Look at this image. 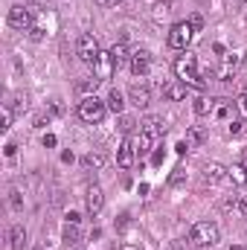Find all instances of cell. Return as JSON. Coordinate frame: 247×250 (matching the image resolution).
Instances as JSON below:
<instances>
[{
  "label": "cell",
  "instance_id": "9",
  "mask_svg": "<svg viewBox=\"0 0 247 250\" xmlns=\"http://www.w3.org/2000/svg\"><path fill=\"white\" fill-rule=\"evenodd\" d=\"M93 70H96L93 76H96L99 82L111 79V76H114V70H117V62H114V56H111V53H102V56H99V62L93 64Z\"/></svg>",
  "mask_w": 247,
  "mask_h": 250
},
{
  "label": "cell",
  "instance_id": "26",
  "mask_svg": "<svg viewBox=\"0 0 247 250\" xmlns=\"http://www.w3.org/2000/svg\"><path fill=\"white\" fill-rule=\"evenodd\" d=\"M236 108H239V114L247 120V93H242V96L236 99Z\"/></svg>",
  "mask_w": 247,
  "mask_h": 250
},
{
  "label": "cell",
  "instance_id": "2",
  "mask_svg": "<svg viewBox=\"0 0 247 250\" xmlns=\"http://www.w3.org/2000/svg\"><path fill=\"white\" fill-rule=\"evenodd\" d=\"M105 111H108V102H102V99H96V96H84L82 102H79V120L84 125H99L105 120Z\"/></svg>",
  "mask_w": 247,
  "mask_h": 250
},
{
  "label": "cell",
  "instance_id": "11",
  "mask_svg": "<svg viewBox=\"0 0 247 250\" xmlns=\"http://www.w3.org/2000/svg\"><path fill=\"white\" fill-rule=\"evenodd\" d=\"M128 96H131V102H134L137 108H148V102H151V90H148L145 84H131Z\"/></svg>",
  "mask_w": 247,
  "mask_h": 250
},
{
  "label": "cell",
  "instance_id": "30",
  "mask_svg": "<svg viewBox=\"0 0 247 250\" xmlns=\"http://www.w3.org/2000/svg\"><path fill=\"white\" fill-rule=\"evenodd\" d=\"M96 3H99V6H108V9H114V6H120L123 0H96Z\"/></svg>",
  "mask_w": 247,
  "mask_h": 250
},
{
  "label": "cell",
  "instance_id": "16",
  "mask_svg": "<svg viewBox=\"0 0 247 250\" xmlns=\"http://www.w3.org/2000/svg\"><path fill=\"white\" fill-rule=\"evenodd\" d=\"M96 87H99V79L96 76H87V79H79L76 82V90L82 96H96Z\"/></svg>",
  "mask_w": 247,
  "mask_h": 250
},
{
  "label": "cell",
  "instance_id": "35",
  "mask_svg": "<svg viewBox=\"0 0 247 250\" xmlns=\"http://www.w3.org/2000/svg\"><path fill=\"white\" fill-rule=\"evenodd\" d=\"M67 221L70 224H79V212H67Z\"/></svg>",
  "mask_w": 247,
  "mask_h": 250
},
{
  "label": "cell",
  "instance_id": "8",
  "mask_svg": "<svg viewBox=\"0 0 247 250\" xmlns=\"http://www.w3.org/2000/svg\"><path fill=\"white\" fill-rule=\"evenodd\" d=\"M148 70H151V53H148V50L131 53V73H134V76H145Z\"/></svg>",
  "mask_w": 247,
  "mask_h": 250
},
{
  "label": "cell",
  "instance_id": "34",
  "mask_svg": "<svg viewBox=\"0 0 247 250\" xmlns=\"http://www.w3.org/2000/svg\"><path fill=\"white\" fill-rule=\"evenodd\" d=\"M15 151H18V146H15V143H9V146H6V157H12Z\"/></svg>",
  "mask_w": 247,
  "mask_h": 250
},
{
  "label": "cell",
  "instance_id": "21",
  "mask_svg": "<svg viewBox=\"0 0 247 250\" xmlns=\"http://www.w3.org/2000/svg\"><path fill=\"white\" fill-rule=\"evenodd\" d=\"M23 242H26V233H23V227L18 224V227H12V248H23Z\"/></svg>",
  "mask_w": 247,
  "mask_h": 250
},
{
  "label": "cell",
  "instance_id": "31",
  "mask_svg": "<svg viewBox=\"0 0 247 250\" xmlns=\"http://www.w3.org/2000/svg\"><path fill=\"white\" fill-rule=\"evenodd\" d=\"M184 181V169H175V175H172V184H181Z\"/></svg>",
  "mask_w": 247,
  "mask_h": 250
},
{
  "label": "cell",
  "instance_id": "6",
  "mask_svg": "<svg viewBox=\"0 0 247 250\" xmlns=\"http://www.w3.org/2000/svg\"><path fill=\"white\" fill-rule=\"evenodd\" d=\"M76 56H79L84 64H96L99 62V56H102L99 41H96L93 35H82V38L76 41Z\"/></svg>",
  "mask_w": 247,
  "mask_h": 250
},
{
  "label": "cell",
  "instance_id": "40",
  "mask_svg": "<svg viewBox=\"0 0 247 250\" xmlns=\"http://www.w3.org/2000/svg\"><path fill=\"white\" fill-rule=\"evenodd\" d=\"M239 3H247V0H239Z\"/></svg>",
  "mask_w": 247,
  "mask_h": 250
},
{
  "label": "cell",
  "instance_id": "19",
  "mask_svg": "<svg viewBox=\"0 0 247 250\" xmlns=\"http://www.w3.org/2000/svg\"><path fill=\"white\" fill-rule=\"evenodd\" d=\"M212 108H215V102H212V99H206V96H198V99H195V114H198V117L212 114Z\"/></svg>",
  "mask_w": 247,
  "mask_h": 250
},
{
  "label": "cell",
  "instance_id": "1",
  "mask_svg": "<svg viewBox=\"0 0 247 250\" xmlns=\"http://www.w3.org/2000/svg\"><path fill=\"white\" fill-rule=\"evenodd\" d=\"M175 73H178V79H181L184 84H189V87H198V90L206 87V79H204L201 70H198V56H192V53L178 56V62H175Z\"/></svg>",
  "mask_w": 247,
  "mask_h": 250
},
{
  "label": "cell",
  "instance_id": "28",
  "mask_svg": "<svg viewBox=\"0 0 247 250\" xmlns=\"http://www.w3.org/2000/svg\"><path fill=\"white\" fill-rule=\"evenodd\" d=\"M189 23H192V29H201V26H204V18H201V15H192Z\"/></svg>",
  "mask_w": 247,
  "mask_h": 250
},
{
  "label": "cell",
  "instance_id": "13",
  "mask_svg": "<svg viewBox=\"0 0 247 250\" xmlns=\"http://www.w3.org/2000/svg\"><path fill=\"white\" fill-rule=\"evenodd\" d=\"M236 70H239V59H233V56H224V64L218 67V79H221V82H230V79L236 76Z\"/></svg>",
  "mask_w": 247,
  "mask_h": 250
},
{
  "label": "cell",
  "instance_id": "22",
  "mask_svg": "<svg viewBox=\"0 0 247 250\" xmlns=\"http://www.w3.org/2000/svg\"><path fill=\"white\" fill-rule=\"evenodd\" d=\"M84 166L102 169V166H105V154H102V151H96V154H87V157H84Z\"/></svg>",
  "mask_w": 247,
  "mask_h": 250
},
{
  "label": "cell",
  "instance_id": "7",
  "mask_svg": "<svg viewBox=\"0 0 247 250\" xmlns=\"http://www.w3.org/2000/svg\"><path fill=\"white\" fill-rule=\"evenodd\" d=\"M9 26L15 29H32V9L29 6H12L9 9Z\"/></svg>",
  "mask_w": 247,
  "mask_h": 250
},
{
  "label": "cell",
  "instance_id": "36",
  "mask_svg": "<svg viewBox=\"0 0 247 250\" xmlns=\"http://www.w3.org/2000/svg\"><path fill=\"white\" fill-rule=\"evenodd\" d=\"M230 134H242V123H233V125H230Z\"/></svg>",
  "mask_w": 247,
  "mask_h": 250
},
{
  "label": "cell",
  "instance_id": "23",
  "mask_svg": "<svg viewBox=\"0 0 247 250\" xmlns=\"http://www.w3.org/2000/svg\"><path fill=\"white\" fill-rule=\"evenodd\" d=\"M12 128V105H3V120H0V131Z\"/></svg>",
  "mask_w": 247,
  "mask_h": 250
},
{
  "label": "cell",
  "instance_id": "3",
  "mask_svg": "<svg viewBox=\"0 0 247 250\" xmlns=\"http://www.w3.org/2000/svg\"><path fill=\"white\" fill-rule=\"evenodd\" d=\"M218 236H221V230H218V224H212V221H198V224L189 230V242H192L195 248H212V245L218 242Z\"/></svg>",
  "mask_w": 247,
  "mask_h": 250
},
{
  "label": "cell",
  "instance_id": "12",
  "mask_svg": "<svg viewBox=\"0 0 247 250\" xmlns=\"http://www.w3.org/2000/svg\"><path fill=\"white\" fill-rule=\"evenodd\" d=\"M117 166H120V169H131V166H134V143H131V140H125L123 146H120V151H117Z\"/></svg>",
  "mask_w": 247,
  "mask_h": 250
},
{
  "label": "cell",
  "instance_id": "37",
  "mask_svg": "<svg viewBox=\"0 0 247 250\" xmlns=\"http://www.w3.org/2000/svg\"><path fill=\"white\" fill-rule=\"evenodd\" d=\"M120 250H143V248H140V245H123Z\"/></svg>",
  "mask_w": 247,
  "mask_h": 250
},
{
  "label": "cell",
  "instance_id": "5",
  "mask_svg": "<svg viewBox=\"0 0 247 250\" xmlns=\"http://www.w3.org/2000/svg\"><path fill=\"white\" fill-rule=\"evenodd\" d=\"M192 38H195V29H192V23L189 21H181V23H175L172 29H169V47L172 50H184L186 53V47L192 44Z\"/></svg>",
  "mask_w": 247,
  "mask_h": 250
},
{
  "label": "cell",
  "instance_id": "20",
  "mask_svg": "<svg viewBox=\"0 0 247 250\" xmlns=\"http://www.w3.org/2000/svg\"><path fill=\"white\" fill-rule=\"evenodd\" d=\"M111 56H114V62H117V67L128 59V47H125V41H120V44H114L111 47Z\"/></svg>",
  "mask_w": 247,
  "mask_h": 250
},
{
  "label": "cell",
  "instance_id": "18",
  "mask_svg": "<svg viewBox=\"0 0 247 250\" xmlns=\"http://www.w3.org/2000/svg\"><path fill=\"white\" fill-rule=\"evenodd\" d=\"M123 108H125L123 93H120V90H111V93H108V111H114V114H123Z\"/></svg>",
  "mask_w": 247,
  "mask_h": 250
},
{
  "label": "cell",
  "instance_id": "32",
  "mask_svg": "<svg viewBox=\"0 0 247 250\" xmlns=\"http://www.w3.org/2000/svg\"><path fill=\"white\" fill-rule=\"evenodd\" d=\"M189 137H192V143H201V140H204V134H201V131H198V128H195V131H192V134H189Z\"/></svg>",
  "mask_w": 247,
  "mask_h": 250
},
{
  "label": "cell",
  "instance_id": "39",
  "mask_svg": "<svg viewBox=\"0 0 247 250\" xmlns=\"http://www.w3.org/2000/svg\"><path fill=\"white\" fill-rule=\"evenodd\" d=\"M230 250H245V248H242V245H233V248H230Z\"/></svg>",
  "mask_w": 247,
  "mask_h": 250
},
{
  "label": "cell",
  "instance_id": "33",
  "mask_svg": "<svg viewBox=\"0 0 247 250\" xmlns=\"http://www.w3.org/2000/svg\"><path fill=\"white\" fill-rule=\"evenodd\" d=\"M12 207L21 209V195H18V192H12Z\"/></svg>",
  "mask_w": 247,
  "mask_h": 250
},
{
  "label": "cell",
  "instance_id": "10",
  "mask_svg": "<svg viewBox=\"0 0 247 250\" xmlns=\"http://www.w3.org/2000/svg\"><path fill=\"white\" fill-rule=\"evenodd\" d=\"M84 201H87V212H90V215H99L102 207H105V195H102V189L99 187L87 189V198H84Z\"/></svg>",
  "mask_w": 247,
  "mask_h": 250
},
{
  "label": "cell",
  "instance_id": "25",
  "mask_svg": "<svg viewBox=\"0 0 247 250\" xmlns=\"http://www.w3.org/2000/svg\"><path fill=\"white\" fill-rule=\"evenodd\" d=\"M169 12H172V9H169V0H166V3H157V6H154V18H157V21H160V18H166Z\"/></svg>",
  "mask_w": 247,
  "mask_h": 250
},
{
  "label": "cell",
  "instance_id": "15",
  "mask_svg": "<svg viewBox=\"0 0 247 250\" xmlns=\"http://www.w3.org/2000/svg\"><path fill=\"white\" fill-rule=\"evenodd\" d=\"M186 90H189V84H184V82L178 79V82L166 84V99H172V102H181V99H186Z\"/></svg>",
  "mask_w": 247,
  "mask_h": 250
},
{
  "label": "cell",
  "instance_id": "14",
  "mask_svg": "<svg viewBox=\"0 0 247 250\" xmlns=\"http://www.w3.org/2000/svg\"><path fill=\"white\" fill-rule=\"evenodd\" d=\"M204 178H206L209 184H218V181L227 178V169H224L221 163H206V166H204Z\"/></svg>",
  "mask_w": 247,
  "mask_h": 250
},
{
  "label": "cell",
  "instance_id": "17",
  "mask_svg": "<svg viewBox=\"0 0 247 250\" xmlns=\"http://www.w3.org/2000/svg\"><path fill=\"white\" fill-rule=\"evenodd\" d=\"M227 178H230L236 187H245L247 184V166H242V163H239V166H230V169H227Z\"/></svg>",
  "mask_w": 247,
  "mask_h": 250
},
{
  "label": "cell",
  "instance_id": "38",
  "mask_svg": "<svg viewBox=\"0 0 247 250\" xmlns=\"http://www.w3.org/2000/svg\"><path fill=\"white\" fill-rule=\"evenodd\" d=\"M239 207H242V212L247 215V198H242V204H239Z\"/></svg>",
  "mask_w": 247,
  "mask_h": 250
},
{
  "label": "cell",
  "instance_id": "24",
  "mask_svg": "<svg viewBox=\"0 0 247 250\" xmlns=\"http://www.w3.org/2000/svg\"><path fill=\"white\" fill-rule=\"evenodd\" d=\"M76 239H79V230H76V224L67 221V227H64V242H76Z\"/></svg>",
  "mask_w": 247,
  "mask_h": 250
},
{
  "label": "cell",
  "instance_id": "29",
  "mask_svg": "<svg viewBox=\"0 0 247 250\" xmlns=\"http://www.w3.org/2000/svg\"><path fill=\"white\" fill-rule=\"evenodd\" d=\"M29 35H32L35 41H41V38H44V29H41V26H32V29H29Z\"/></svg>",
  "mask_w": 247,
  "mask_h": 250
},
{
  "label": "cell",
  "instance_id": "4",
  "mask_svg": "<svg viewBox=\"0 0 247 250\" xmlns=\"http://www.w3.org/2000/svg\"><path fill=\"white\" fill-rule=\"evenodd\" d=\"M160 134H163L160 117H148V120L143 123V128H140V154L151 151V148H154V143L160 140Z\"/></svg>",
  "mask_w": 247,
  "mask_h": 250
},
{
  "label": "cell",
  "instance_id": "27",
  "mask_svg": "<svg viewBox=\"0 0 247 250\" xmlns=\"http://www.w3.org/2000/svg\"><path fill=\"white\" fill-rule=\"evenodd\" d=\"M134 120H131V117H123V120H120V128H123V134H128V131H131V128H134Z\"/></svg>",
  "mask_w": 247,
  "mask_h": 250
}]
</instances>
